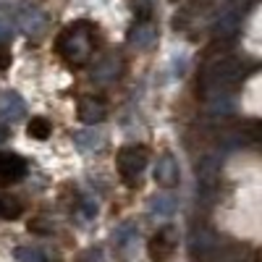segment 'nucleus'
<instances>
[{
    "instance_id": "obj_1",
    "label": "nucleus",
    "mask_w": 262,
    "mask_h": 262,
    "mask_svg": "<svg viewBox=\"0 0 262 262\" xmlns=\"http://www.w3.org/2000/svg\"><path fill=\"white\" fill-rule=\"evenodd\" d=\"M92 32H97V27H92L90 21H76V24L66 27L55 39L58 55L74 69L86 66L92 58Z\"/></svg>"
},
{
    "instance_id": "obj_2",
    "label": "nucleus",
    "mask_w": 262,
    "mask_h": 262,
    "mask_svg": "<svg viewBox=\"0 0 262 262\" xmlns=\"http://www.w3.org/2000/svg\"><path fill=\"white\" fill-rule=\"evenodd\" d=\"M147 149L142 144H126L118 149L116 155V165H118V176L123 179L126 186H139V176L144 173L147 168Z\"/></svg>"
},
{
    "instance_id": "obj_3",
    "label": "nucleus",
    "mask_w": 262,
    "mask_h": 262,
    "mask_svg": "<svg viewBox=\"0 0 262 262\" xmlns=\"http://www.w3.org/2000/svg\"><path fill=\"white\" fill-rule=\"evenodd\" d=\"M238 74H242V66H238L236 60L221 58V60H215L210 69H207L205 84H207V90H210L212 95H223L228 86L238 79Z\"/></svg>"
},
{
    "instance_id": "obj_4",
    "label": "nucleus",
    "mask_w": 262,
    "mask_h": 262,
    "mask_svg": "<svg viewBox=\"0 0 262 262\" xmlns=\"http://www.w3.org/2000/svg\"><path fill=\"white\" fill-rule=\"evenodd\" d=\"M176 242H179V231L173 226H163L158 228V233L149 238L147 244V254L152 262H165L173 252H176Z\"/></svg>"
},
{
    "instance_id": "obj_5",
    "label": "nucleus",
    "mask_w": 262,
    "mask_h": 262,
    "mask_svg": "<svg viewBox=\"0 0 262 262\" xmlns=\"http://www.w3.org/2000/svg\"><path fill=\"white\" fill-rule=\"evenodd\" d=\"M137 242H139V228L134 223H121L113 233V249L118 259H131L137 254Z\"/></svg>"
},
{
    "instance_id": "obj_6",
    "label": "nucleus",
    "mask_w": 262,
    "mask_h": 262,
    "mask_svg": "<svg viewBox=\"0 0 262 262\" xmlns=\"http://www.w3.org/2000/svg\"><path fill=\"white\" fill-rule=\"evenodd\" d=\"M27 160L13 155V152H0V184H13V181H21L27 176Z\"/></svg>"
},
{
    "instance_id": "obj_7",
    "label": "nucleus",
    "mask_w": 262,
    "mask_h": 262,
    "mask_svg": "<svg viewBox=\"0 0 262 262\" xmlns=\"http://www.w3.org/2000/svg\"><path fill=\"white\" fill-rule=\"evenodd\" d=\"M155 181L165 189H173V186H179L181 181V170H179V163L173 160L170 155H163L155 165Z\"/></svg>"
},
{
    "instance_id": "obj_8",
    "label": "nucleus",
    "mask_w": 262,
    "mask_h": 262,
    "mask_svg": "<svg viewBox=\"0 0 262 262\" xmlns=\"http://www.w3.org/2000/svg\"><path fill=\"white\" fill-rule=\"evenodd\" d=\"M24 116H27V105H24V100H21L16 92H3V95H0V118L16 123Z\"/></svg>"
},
{
    "instance_id": "obj_9",
    "label": "nucleus",
    "mask_w": 262,
    "mask_h": 262,
    "mask_svg": "<svg viewBox=\"0 0 262 262\" xmlns=\"http://www.w3.org/2000/svg\"><path fill=\"white\" fill-rule=\"evenodd\" d=\"M74 142H76V147L79 149H84V152H97V149H102L105 147V134L100 128H84V131H76L74 134Z\"/></svg>"
},
{
    "instance_id": "obj_10",
    "label": "nucleus",
    "mask_w": 262,
    "mask_h": 262,
    "mask_svg": "<svg viewBox=\"0 0 262 262\" xmlns=\"http://www.w3.org/2000/svg\"><path fill=\"white\" fill-rule=\"evenodd\" d=\"M79 118H81L84 123H90V126L100 123V121L105 118V105H102L100 100H95V97L81 100V102H79Z\"/></svg>"
},
{
    "instance_id": "obj_11",
    "label": "nucleus",
    "mask_w": 262,
    "mask_h": 262,
    "mask_svg": "<svg viewBox=\"0 0 262 262\" xmlns=\"http://www.w3.org/2000/svg\"><path fill=\"white\" fill-rule=\"evenodd\" d=\"M215 179H217V160H215V155H207L200 165V189H202V194H212Z\"/></svg>"
},
{
    "instance_id": "obj_12",
    "label": "nucleus",
    "mask_w": 262,
    "mask_h": 262,
    "mask_svg": "<svg viewBox=\"0 0 262 262\" xmlns=\"http://www.w3.org/2000/svg\"><path fill=\"white\" fill-rule=\"evenodd\" d=\"M176 207H179L176 196L158 194V196H152V202H149V215H155V217H170L173 212H176Z\"/></svg>"
},
{
    "instance_id": "obj_13",
    "label": "nucleus",
    "mask_w": 262,
    "mask_h": 262,
    "mask_svg": "<svg viewBox=\"0 0 262 262\" xmlns=\"http://www.w3.org/2000/svg\"><path fill=\"white\" fill-rule=\"evenodd\" d=\"M152 39H155V27H152L149 21H144V24H137L134 32L128 34V42H131L134 48H139V50L149 48V45H152Z\"/></svg>"
},
{
    "instance_id": "obj_14",
    "label": "nucleus",
    "mask_w": 262,
    "mask_h": 262,
    "mask_svg": "<svg viewBox=\"0 0 262 262\" xmlns=\"http://www.w3.org/2000/svg\"><path fill=\"white\" fill-rule=\"evenodd\" d=\"M13 257H16V262H58L42 247H16Z\"/></svg>"
},
{
    "instance_id": "obj_15",
    "label": "nucleus",
    "mask_w": 262,
    "mask_h": 262,
    "mask_svg": "<svg viewBox=\"0 0 262 262\" xmlns=\"http://www.w3.org/2000/svg\"><path fill=\"white\" fill-rule=\"evenodd\" d=\"M21 212H24L21 200H16L11 194H0V221H16Z\"/></svg>"
},
{
    "instance_id": "obj_16",
    "label": "nucleus",
    "mask_w": 262,
    "mask_h": 262,
    "mask_svg": "<svg viewBox=\"0 0 262 262\" xmlns=\"http://www.w3.org/2000/svg\"><path fill=\"white\" fill-rule=\"evenodd\" d=\"M27 134L32 137V139H48L50 134H53V123L48 121V118H42V116H37V118H32L29 123H27Z\"/></svg>"
},
{
    "instance_id": "obj_17",
    "label": "nucleus",
    "mask_w": 262,
    "mask_h": 262,
    "mask_svg": "<svg viewBox=\"0 0 262 262\" xmlns=\"http://www.w3.org/2000/svg\"><path fill=\"white\" fill-rule=\"evenodd\" d=\"M21 27L27 29V34H39L45 29V16H42L39 8H29L24 13V18H21Z\"/></svg>"
},
{
    "instance_id": "obj_18",
    "label": "nucleus",
    "mask_w": 262,
    "mask_h": 262,
    "mask_svg": "<svg viewBox=\"0 0 262 262\" xmlns=\"http://www.w3.org/2000/svg\"><path fill=\"white\" fill-rule=\"evenodd\" d=\"M118 76V60L111 55V58H107L102 66H97V69H95V79L97 81H111V79H116Z\"/></svg>"
},
{
    "instance_id": "obj_19",
    "label": "nucleus",
    "mask_w": 262,
    "mask_h": 262,
    "mask_svg": "<svg viewBox=\"0 0 262 262\" xmlns=\"http://www.w3.org/2000/svg\"><path fill=\"white\" fill-rule=\"evenodd\" d=\"M134 13H137V24H144L152 16V0H134Z\"/></svg>"
},
{
    "instance_id": "obj_20",
    "label": "nucleus",
    "mask_w": 262,
    "mask_h": 262,
    "mask_svg": "<svg viewBox=\"0 0 262 262\" xmlns=\"http://www.w3.org/2000/svg\"><path fill=\"white\" fill-rule=\"evenodd\" d=\"M79 212H81L84 221H92V217L97 215V202L92 200V196H84L81 205H79Z\"/></svg>"
},
{
    "instance_id": "obj_21",
    "label": "nucleus",
    "mask_w": 262,
    "mask_h": 262,
    "mask_svg": "<svg viewBox=\"0 0 262 262\" xmlns=\"http://www.w3.org/2000/svg\"><path fill=\"white\" fill-rule=\"evenodd\" d=\"M11 37H13V24L6 16H0V42H8Z\"/></svg>"
},
{
    "instance_id": "obj_22",
    "label": "nucleus",
    "mask_w": 262,
    "mask_h": 262,
    "mask_svg": "<svg viewBox=\"0 0 262 262\" xmlns=\"http://www.w3.org/2000/svg\"><path fill=\"white\" fill-rule=\"evenodd\" d=\"M79 262H102V257H100L97 249H90V252H84V254L79 257Z\"/></svg>"
},
{
    "instance_id": "obj_23",
    "label": "nucleus",
    "mask_w": 262,
    "mask_h": 262,
    "mask_svg": "<svg viewBox=\"0 0 262 262\" xmlns=\"http://www.w3.org/2000/svg\"><path fill=\"white\" fill-rule=\"evenodd\" d=\"M6 139H8V128H6L3 123H0V144H3Z\"/></svg>"
}]
</instances>
